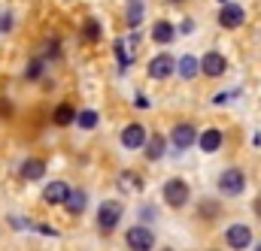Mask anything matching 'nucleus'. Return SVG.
Instances as JSON below:
<instances>
[{
  "instance_id": "13",
  "label": "nucleus",
  "mask_w": 261,
  "mask_h": 251,
  "mask_svg": "<svg viewBox=\"0 0 261 251\" xmlns=\"http://www.w3.org/2000/svg\"><path fill=\"white\" fill-rule=\"evenodd\" d=\"M197 145H200L203 151H216V148L222 145V130H216V127H210L206 133H200V139H197Z\"/></svg>"
},
{
  "instance_id": "3",
  "label": "nucleus",
  "mask_w": 261,
  "mask_h": 251,
  "mask_svg": "<svg viewBox=\"0 0 261 251\" xmlns=\"http://www.w3.org/2000/svg\"><path fill=\"white\" fill-rule=\"evenodd\" d=\"M125 239H128L130 251H149L155 245V233L149 227H130L128 233H125Z\"/></svg>"
},
{
  "instance_id": "14",
  "label": "nucleus",
  "mask_w": 261,
  "mask_h": 251,
  "mask_svg": "<svg viewBox=\"0 0 261 251\" xmlns=\"http://www.w3.org/2000/svg\"><path fill=\"white\" fill-rule=\"evenodd\" d=\"M173 34H176V30H173V24H170V21H155V27H152V40H155V43H161V46H164V43H170V40H173Z\"/></svg>"
},
{
  "instance_id": "1",
  "label": "nucleus",
  "mask_w": 261,
  "mask_h": 251,
  "mask_svg": "<svg viewBox=\"0 0 261 251\" xmlns=\"http://www.w3.org/2000/svg\"><path fill=\"white\" fill-rule=\"evenodd\" d=\"M243 188H246V176H243L240 170H225V173L219 176V191H222L225 197H237Z\"/></svg>"
},
{
  "instance_id": "21",
  "label": "nucleus",
  "mask_w": 261,
  "mask_h": 251,
  "mask_svg": "<svg viewBox=\"0 0 261 251\" xmlns=\"http://www.w3.org/2000/svg\"><path fill=\"white\" fill-rule=\"evenodd\" d=\"M76 121H79V127L91 130V127H97V112L94 109H82V112H76Z\"/></svg>"
},
{
  "instance_id": "28",
  "label": "nucleus",
  "mask_w": 261,
  "mask_h": 251,
  "mask_svg": "<svg viewBox=\"0 0 261 251\" xmlns=\"http://www.w3.org/2000/svg\"><path fill=\"white\" fill-rule=\"evenodd\" d=\"M219 3H228V0H219Z\"/></svg>"
},
{
  "instance_id": "9",
  "label": "nucleus",
  "mask_w": 261,
  "mask_h": 251,
  "mask_svg": "<svg viewBox=\"0 0 261 251\" xmlns=\"http://www.w3.org/2000/svg\"><path fill=\"white\" fill-rule=\"evenodd\" d=\"M170 139H173L176 148H189L192 142H197V130L192 124H176L173 133H170Z\"/></svg>"
},
{
  "instance_id": "20",
  "label": "nucleus",
  "mask_w": 261,
  "mask_h": 251,
  "mask_svg": "<svg viewBox=\"0 0 261 251\" xmlns=\"http://www.w3.org/2000/svg\"><path fill=\"white\" fill-rule=\"evenodd\" d=\"M161 151H164V139H161V136H152L149 145H146V158H149V161H158Z\"/></svg>"
},
{
  "instance_id": "25",
  "label": "nucleus",
  "mask_w": 261,
  "mask_h": 251,
  "mask_svg": "<svg viewBox=\"0 0 261 251\" xmlns=\"http://www.w3.org/2000/svg\"><path fill=\"white\" fill-rule=\"evenodd\" d=\"M0 115H3V118H6V115H12V103H9V100H3V97H0Z\"/></svg>"
},
{
  "instance_id": "15",
  "label": "nucleus",
  "mask_w": 261,
  "mask_h": 251,
  "mask_svg": "<svg viewBox=\"0 0 261 251\" xmlns=\"http://www.w3.org/2000/svg\"><path fill=\"white\" fill-rule=\"evenodd\" d=\"M176 70H179V76H182V79H195L197 73H200V61L192 58V55H186L182 61L176 64Z\"/></svg>"
},
{
  "instance_id": "19",
  "label": "nucleus",
  "mask_w": 261,
  "mask_h": 251,
  "mask_svg": "<svg viewBox=\"0 0 261 251\" xmlns=\"http://www.w3.org/2000/svg\"><path fill=\"white\" fill-rule=\"evenodd\" d=\"M82 37H85V43H97V40H100V24H97L94 18H88L85 27H82Z\"/></svg>"
},
{
  "instance_id": "6",
  "label": "nucleus",
  "mask_w": 261,
  "mask_h": 251,
  "mask_svg": "<svg viewBox=\"0 0 261 251\" xmlns=\"http://www.w3.org/2000/svg\"><path fill=\"white\" fill-rule=\"evenodd\" d=\"M243 18H246V12H243V6H237V3H225L222 12H219V24L228 27V30H231V27H240Z\"/></svg>"
},
{
  "instance_id": "4",
  "label": "nucleus",
  "mask_w": 261,
  "mask_h": 251,
  "mask_svg": "<svg viewBox=\"0 0 261 251\" xmlns=\"http://www.w3.org/2000/svg\"><path fill=\"white\" fill-rule=\"evenodd\" d=\"M119 221H122V206L119 203H103L100 209H97V224H100V230H113V227H119Z\"/></svg>"
},
{
  "instance_id": "5",
  "label": "nucleus",
  "mask_w": 261,
  "mask_h": 251,
  "mask_svg": "<svg viewBox=\"0 0 261 251\" xmlns=\"http://www.w3.org/2000/svg\"><path fill=\"white\" fill-rule=\"evenodd\" d=\"M225 239H228V245L234 251H243V248H249V242H252V230L246 224H231Z\"/></svg>"
},
{
  "instance_id": "23",
  "label": "nucleus",
  "mask_w": 261,
  "mask_h": 251,
  "mask_svg": "<svg viewBox=\"0 0 261 251\" xmlns=\"http://www.w3.org/2000/svg\"><path fill=\"white\" fill-rule=\"evenodd\" d=\"M40 73H43V61L37 58V61L28 64V73H24V76H28V79H40Z\"/></svg>"
},
{
  "instance_id": "7",
  "label": "nucleus",
  "mask_w": 261,
  "mask_h": 251,
  "mask_svg": "<svg viewBox=\"0 0 261 251\" xmlns=\"http://www.w3.org/2000/svg\"><path fill=\"white\" fill-rule=\"evenodd\" d=\"M146 139H149V133H146L143 124H128L122 130V145H125V148H143Z\"/></svg>"
},
{
  "instance_id": "18",
  "label": "nucleus",
  "mask_w": 261,
  "mask_h": 251,
  "mask_svg": "<svg viewBox=\"0 0 261 251\" xmlns=\"http://www.w3.org/2000/svg\"><path fill=\"white\" fill-rule=\"evenodd\" d=\"M143 21V0H128V24L137 27Z\"/></svg>"
},
{
  "instance_id": "11",
  "label": "nucleus",
  "mask_w": 261,
  "mask_h": 251,
  "mask_svg": "<svg viewBox=\"0 0 261 251\" xmlns=\"http://www.w3.org/2000/svg\"><path fill=\"white\" fill-rule=\"evenodd\" d=\"M67 194H70V185L67 182H52V185H46V191H43V200L55 206V203H64Z\"/></svg>"
},
{
  "instance_id": "29",
  "label": "nucleus",
  "mask_w": 261,
  "mask_h": 251,
  "mask_svg": "<svg viewBox=\"0 0 261 251\" xmlns=\"http://www.w3.org/2000/svg\"><path fill=\"white\" fill-rule=\"evenodd\" d=\"M255 251H261V245H258V248H255Z\"/></svg>"
},
{
  "instance_id": "22",
  "label": "nucleus",
  "mask_w": 261,
  "mask_h": 251,
  "mask_svg": "<svg viewBox=\"0 0 261 251\" xmlns=\"http://www.w3.org/2000/svg\"><path fill=\"white\" fill-rule=\"evenodd\" d=\"M119 185H122L125 191H137L140 188V179H137L134 173H122V176H119Z\"/></svg>"
},
{
  "instance_id": "2",
  "label": "nucleus",
  "mask_w": 261,
  "mask_h": 251,
  "mask_svg": "<svg viewBox=\"0 0 261 251\" xmlns=\"http://www.w3.org/2000/svg\"><path fill=\"white\" fill-rule=\"evenodd\" d=\"M164 200H167V206L182 209V206L189 203V185H186L182 179H170V182L164 185Z\"/></svg>"
},
{
  "instance_id": "12",
  "label": "nucleus",
  "mask_w": 261,
  "mask_h": 251,
  "mask_svg": "<svg viewBox=\"0 0 261 251\" xmlns=\"http://www.w3.org/2000/svg\"><path fill=\"white\" fill-rule=\"evenodd\" d=\"M21 176H24L28 182H37V179H43V176H46V161H40V158H31V161H24V167H21Z\"/></svg>"
},
{
  "instance_id": "27",
  "label": "nucleus",
  "mask_w": 261,
  "mask_h": 251,
  "mask_svg": "<svg viewBox=\"0 0 261 251\" xmlns=\"http://www.w3.org/2000/svg\"><path fill=\"white\" fill-rule=\"evenodd\" d=\"M170 3H182V0H170Z\"/></svg>"
},
{
  "instance_id": "26",
  "label": "nucleus",
  "mask_w": 261,
  "mask_h": 251,
  "mask_svg": "<svg viewBox=\"0 0 261 251\" xmlns=\"http://www.w3.org/2000/svg\"><path fill=\"white\" fill-rule=\"evenodd\" d=\"M255 212H258V215H261V200H258V203H255Z\"/></svg>"
},
{
  "instance_id": "8",
  "label": "nucleus",
  "mask_w": 261,
  "mask_h": 251,
  "mask_svg": "<svg viewBox=\"0 0 261 251\" xmlns=\"http://www.w3.org/2000/svg\"><path fill=\"white\" fill-rule=\"evenodd\" d=\"M173 70H176V61L170 55H158V58H152V64H149V76L152 79H167Z\"/></svg>"
},
{
  "instance_id": "17",
  "label": "nucleus",
  "mask_w": 261,
  "mask_h": 251,
  "mask_svg": "<svg viewBox=\"0 0 261 251\" xmlns=\"http://www.w3.org/2000/svg\"><path fill=\"white\" fill-rule=\"evenodd\" d=\"M64 206L73 212V215H79V212L85 209V194H82V191H70L67 200H64Z\"/></svg>"
},
{
  "instance_id": "16",
  "label": "nucleus",
  "mask_w": 261,
  "mask_h": 251,
  "mask_svg": "<svg viewBox=\"0 0 261 251\" xmlns=\"http://www.w3.org/2000/svg\"><path fill=\"white\" fill-rule=\"evenodd\" d=\"M73 121H76V109H73L70 103H61V106L55 109V124L67 127V124H73Z\"/></svg>"
},
{
  "instance_id": "24",
  "label": "nucleus",
  "mask_w": 261,
  "mask_h": 251,
  "mask_svg": "<svg viewBox=\"0 0 261 251\" xmlns=\"http://www.w3.org/2000/svg\"><path fill=\"white\" fill-rule=\"evenodd\" d=\"M6 30H12V15L9 12L0 15V34H6Z\"/></svg>"
},
{
  "instance_id": "10",
  "label": "nucleus",
  "mask_w": 261,
  "mask_h": 251,
  "mask_svg": "<svg viewBox=\"0 0 261 251\" xmlns=\"http://www.w3.org/2000/svg\"><path fill=\"white\" fill-rule=\"evenodd\" d=\"M200 73H206V76H222L225 73V58L219 55V52H210V55H203V61H200Z\"/></svg>"
}]
</instances>
